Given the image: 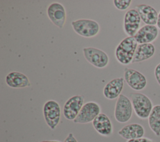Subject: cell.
Returning a JSON list of instances; mask_svg holds the SVG:
<instances>
[{"instance_id":"1","label":"cell","mask_w":160,"mask_h":142,"mask_svg":"<svg viewBox=\"0 0 160 142\" xmlns=\"http://www.w3.org/2000/svg\"><path fill=\"white\" fill-rule=\"evenodd\" d=\"M138 44L134 37L127 36L116 46L115 57L119 63L128 65L132 63L135 51Z\"/></svg>"},{"instance_id":"2","label":"cell","mask_w":160,"mask_h":142,"mask_svg":"<svg viewBox=\"0 0 160 142\" xmlns=\"http://www.w3.org/2000/svg\"><path fill=\"white\" fill-rule=\"evenodd\" d=\"M130 99L136 115L141 119H148L153 108L150 98L141 93H132Z\"/></svg>"},{"instance_id":"3","label":"cell","mask_w":160,"mask_h":142,"mask_svg":"<svg viewBox=\"0 0 160 142\" xmlns=\"http://www.w3.org/2000/svg\"><path fill=\"white\" fill-rule=\"evenodd\" d=\"M71 26L77 34L87 38H91L97 36L100 31L99 23L89 19H79L72 21Z\"/></svg>"},{"instance_id":"4","label":"cell","mask_w":160,"mask_h":142,"mask_svg":"<svg viewBox=\"0 0 160 142\" xmlns=\"http://www.w3.org/2000/svg\"><path fill=\"white\" fill-rule=\"evenodd\" d=\"M42 113L46 124L54 130L61 120V109L59 104L53 99L47 101L43 105Z\"/></svg>"},{"instance_id":"5","label":"cell","mask_w":160,"mask_h":142,"mask_svg":"<svg viewBox=\"0 0 160 142\" xmlns=\"http://www.w3.org/2000/svg\"><path fill=\"white\" fill-rule=\"evenodd\" d=\"M132 105L131 99L123 94L117 98L114 107V118L119 123H125L132 115Z\"/></svg>"},{"instance_id":"6","label":"cell","mask_w":160,"mask_h":142,"mask_svg":"<svg viewBox=\"0 0 160 142\" xmlns=\"http://www.w3.org/2000/svg\"><path fill=\"white\" fill-rule=\"evenodd\" d=\"M82 53L85 59L97 68H104L109 64L108 55L101 49L94 47H86L82 49Z\"/></svg>"},{"instance_id":"7","label":"cell","mask_w":160,"mask_h":142,"mask_svg":"<svg viewBox=\"0 0 160 142\" xmlns=\"http://www.w3.org/2000/svg\"><path fill=\"white\" fill-rule=\"evenodd\" d=\"M101 111V106L97 102L88 101L84 104L73 122L76 124L89 123L94 121Z\"/></svg>"},{"instance_id":"8","label":"cell","mask_w":160,"mask_h":142,"mask_svg":"<svg viewBox=\"0 0 160 142\" xmlns=\"http://www.w3.org/2000/svg\"><path fill=\"white\" fill-rule=\"evenodd\" d=\"M84 97L82 95H74L65 102L62 108L64 117L69 121H74L84 105Z\"/></svg>"},{"instance_id":"9","label":"cell","mask_w":160,"mask_h":142,"mask_svg":"<svg viewBox=\"0 0 160 142\" xmlns=\"http://www.w3.org/2000/svg\"><path fill=\"white\" fill-rule=\"evenodd\" d=\"M47 15L52 23L58 28L64 26L66 20V12L64 6L60 3L54 2L47 8Z\"/></svg>"},{"instance_id":"10","label":"cell","mask_w":160,"mask_h":142,"mask_svg":"<svg viewBox=\"0 0 160 142\" xmlns=\"http://www.w3.org/2000/svg\"><path fill=\"white\" fill-rule=\"evenodd\" d=\"M141 19L138 11L133 8L126 11L124 16L123 29L129 37H134L140 29Z\"/></svg>"},{"instance_id":"11","label":"cell","mask_w":160,"mask_h":142,"mask_svg":"<svg viewBox=\"0 0 160 142\" xmlns=\"http://www.w3.org/2000/svg\"><path fill=\"white\" fill-rule=\"evenodd\" d=\"M123 78L127 84L135 91H141L147 85V79L145 76L134 69L126 68L124 70Z\"/></svg>"},{"instance_id":"12","label":"cell","mask_w":160,"mask_h":142,"mask_svg":"<svg viewBox=\"0 0 160 142\" xmlns=\"http://www.w3.org/2000/svg\"><path fill=\"white\" fill-rule=\"evenodd\" d=\"M92 126L100 135L109 137L113 133V124L105 113H101L92 122Z\"/></svg>"},{"instance_id":"13","label":"cell","mask_w":160,"mask_h":142,"mask_svg":"<svg viewBox=\"0 0 160 142\" xmlns=\"http://www.w3.org/2000/svg\"><path fill=\"white\" fill-rule=\"evenodd\" d=\"M158 28L156 26L146 25L142 26L134 36L138 44L151 43L158 36Z\"/></svg>"},{"instance_id":"14","label":"cell","mask_w":160,"mask_h":142,"mask_svg":"<svg viewBox=\"0 0 160 142\" xmlns=\"http://www.w3.org/2000/svg\"><path fill=\"white\" fill-rule=\"evenodd\" d=\"M124 82V79L122 77L114 78L108 82L103 88L104 96L110 100L118 98L122 91Z\"/></svg>"},{"instance_id":"15","label":"cell","mask_w":160,"mask_h":142,"mask_svg":"<svg viewBox=\"0 0 160 142\" xmlns=\"http://www.w3.org/2000/svg\"><path fill=\"white\" fill-rule=\"evenodd\" d=\"M5 83L12 88H23L31 86V82L28 77L19 71L9 73L5 77Z\"/></svg>"},{"instance_id":"16","label":"cell","mask_w":160,"mask_h":142,"mask_svg":"<svg viewBox=\"0 0 160 142\" xmlns=\"http://www.w3.org/2000/svg\"><path fill=\"white\" fill-rule=\"evenodd\" d=\"M145 130L144 127L139 123H131L123 126L118 134L123 139L128 140L138 139L144 137Z\"/></svg>"},{"instance_id":"17","label":"cell","mask_w":160,"mask_h":142,"mask_svg":"<svg viewBox=\"0 0 160 142\" xmlns=\"http://www.w3.org/2000/svg\"><path fill=\"white\" fill-rule=\"evenodd\" d=\"M135 9L144 23L146 25H156L158 13L153 7L146 4H141L137 5Z\"/></svg>"},{"instance_id":"18","label":"cell","mask_w":160,"mask_h":142,"mask_svg":"<svg viewBox=\"0 0 160 142\" xmlns=\"http://www.w3.org/2000/svg\"><path fill=\"white\" fill-rule=\"evenodd\" d=\"M155 47L152 43L138 44L134 53L132 63L146 61L154 56Z\"/></svg>"},{"instance_id":"19","label":"cell","mask_w":160,"mask_h":142,"mask_svg":"<svg viewBox=\"0 0 160 142\" xmlns=\"http://www.w3.org/2000/svg\"><path fill=\"white\" fill-rule=\"evenodd\" d=\"M148 119L151 131L156 136H160V104L153 106Z\"/></svg>"},{"instance_id":"20","label":"cell","mask_w":160,"mask_h":142,"mask_svg":"<svg viewBox=\"0 0 160 142\" xmlns=\"http://www.w3.org/2000/svg\"><path fill=\"white\" fill-rule=\"evenodd\" d=\"M113 4L115 8L120 11L127 9L131 5V0H114Z\"/></svg>"},{"instance_id":"21","label":"cell","mask_w":160,"mask_h":142,"mask_svg":"<svg viewBox=\"0 0 160 142\" xmlns=\"http://www.w3.org/2000/svg\"><path fill=\"white\" fill-rule=\"evenodd\" d=\"M126 142H155V141L152 139L146 138V137H142L138 139L128 140Z\"/></svg>"},{"instance_id":"22","label":"cell","mask_w":160,"mask_h":142,"mask_svg":"<svg viewBox=\"0 0 160 142\" xmlns=\"http://www.w3.org/2000/svg\"><path fill=\"white\" fill-rule=\"evenodd\" d=\"M154 76L158 83L160 85V63L156 65L154 69Z\"/></svg>"},{"instance_id":"23","label":"cell","mask_w":160,"mask_h":142,"mask_svg":"<svg viewBox=\"0 0 160 142\" xmlns=\"http://www.w3.org/2000/svg\"><path fill=\"white\" fill-rule=\"evenodd\" d=\"M63 142H78L74 134L72 133H69Z\"/></svg>"},{"instance_id":"24","label":"cell","mask_w":160,"mask_h":142,"mask_svg":"<svg viewBox=\"0 0 160 142\" xmlns=\"http://www.w3.org/2000/svg\"><path fill=\"white\" fill-rule=\"evenodd\" d=\"M157 27L158 29H160V11L158 13V21H157Z\"/></svg>"},{"instance_id":"25","label":"cell","mask_w":160,"mask_h":142,"mask_svg":"<svg viewBox=\"0 0 160 142\" xmlns=\"http://www.w3.org/2000/svg\"><path fill=\"white\" fill-rule=\"evenodd\" d=\"M36 142H61L58 140H43L41 141H36Z\"/></svg>"}]
</instances>
